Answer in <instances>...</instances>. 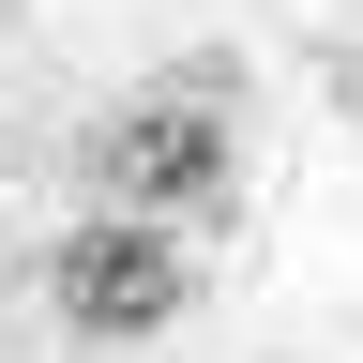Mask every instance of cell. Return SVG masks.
Listing matches in <instances>:
<instances>
[{"label":"cell","mask_w":363,"mask_h":363,"mask_svg":"<svg viewBox=\"0 0 363 363\" xmlns=\"http://www.w3.org/2000/svg\"><path fill=\"white\" fill-rule=\"evenodd\" d=\"M76 182H91L121 227H197V212H227V182H242L227 61H182V76H152V91H121V106L76 136Z\"/></svg>","instance_id":"obj_1"},{"label":"cell","mask_w":363,"mask_h":363,"mask_svg":"<svg viewBox=\"0 0 363 363\" xmlns=\"http://www.w3.org/2000/svg\"><path fill=\"white\" fill-rule=\"evenodd\" d=\"M45 303H61L76 333L136 348V333H167V318L197 303V257H182V227H121V212H76L61 242H45Z\"/></svg>","instance_id":"obj_2"}]
</instances>
